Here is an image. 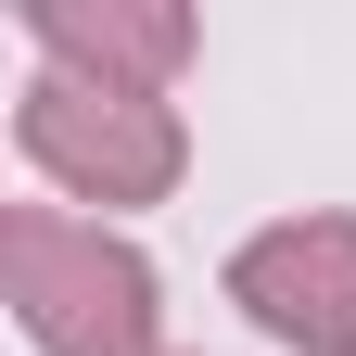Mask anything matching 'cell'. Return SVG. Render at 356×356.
<instances>
[{
    "label": "cell",
    "mask_w": 356,
    "mask_h": 356,
    "mask_svg": "<svg viewBox=\"0 0 356 356\" xmlns=\"http://www.w3.org/2000/svg\"><path fill=\"white\" fill-rule=\"evenodd\" d=\"M13 140H26V165L51 178V191L102 204V216L115 204H165L178 165H191V127H178L165 89H115V76H64V64L26 76Z\"/></svg>",
    "instance_id": "7a4b0ae2"
},
{
    "label": "cell",
    "mask_w": 356,
    "mask_h": 356,
    "mask_svg": "<svg viewBox=\"0 0 356 356\" xmlns=\"http://www.w3.org/2000/svg\"><path fill=\"white\" fill-rule=\"evenodd\" d=\"M0 267H13V318L38 356H153V254L115 242L102 216L64 204H0Z\"/></svg>",
    "instance_id": "6da1fadb"
},
{
    "label": "cell",
    "mask_w": 356,
    "mask_h": 356,
    "mask_svg": "<svg viewBox=\"0 0 356 356\" xmlns=\"http://www.w3.org/2000/svg\"><path fill=\"white\" fill-rule=\"evenodd\" d=\"M229 305L293 356H356V216H280L229 254Z\"/></svg>",
    "instance_id": "3957f363"
},
{
    "label": "cell",
    "mask_w": 356,
    "mask_h": 356,
    "mask_svg": "<svg viewBox=\"0 0 356 356\" xmlns=\"http://www.w3.org/2000/svg\"><path fill=\"white\" fill-rule=\"evenodd\" d=\"M26 38L38 64L64 76H115V89H178V64H191V13L178 0H26Z\"/></svg>",
    "instance_id": "277c9868"
}]
</instances>
